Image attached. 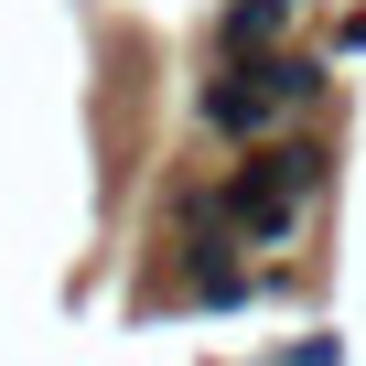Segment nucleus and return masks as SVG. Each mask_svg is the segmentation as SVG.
<instances>
[{
  "label": "nucleus",
  "mask_w": 366,
  "mask_h": 366,
  "mask_svg": "<svg viewBox=\"0 0 366 366\" xmlns=\"http://www.w3.org/2000/svg\"><path fill=\"white\" fill-rule=\"evenodd\" d=\"M205 129H216L227 151H269V129H280V76H269V54L205 76Z\"/></svg>",
  "instance_id": "f257e3e1"
},
{
  "label": "nucleus",
  "mask_w": 366,
  "mask_h": 366,
  "mask_svg": "<svg viewBox=\"0 0 366 366\" xmlns=\"http://www.w3.org/2000/svg\"><path fill=\"white\" fill-rule=\"evenodd\" d=\"M280 33H291V0H227L216 11V65H259V54H280Z\"/></svg>",
  "instance_id": "f03ea898"
},
{
  "label": "nucleus",
  "mask_w": 366,
  "mask_h": 366,
  "mask_svg": "<svg viewBox=\"0 0 366 366\" xmlns=\"http://www.w3.org/2000/svg\"><path fill=\"white\" fill-rule=\"evenodd\" d=\"M269 162H280V183H291V194H302V205H312V194H323V183H334V151H323L312 129H302V140H269Z\"/></svg>",
  "instance_id": "7ed1b4c3"
},
{
  "label": "nucleus",
  "mask_w": 366,
  "mask_h": 366,
  "mask_svg": "<svg viewBox=\"0 0 366 366\" xmlns=\"http://www.w3.org/2000/svg\"><path fill=\"white\" fill-rule=\"evenodd\" d=\"M269 76H280V108H323L334 97V65L323 54H269Z\"/></svg>",
  "instance_id": "20e7f679"
},
{
  "label": "nucleus",
  "mask_w": 366,
  "mask_h": 366,
  "mask_svg": "<svg viewBox=\"0 0 366 366\" xmlns=\"http://www.w3.org/2000/svg\"><path fill=\"white\" fill-rule=\"evenodd\" d=\"M269 366H334V334H312L302 355H269Z\"/></svg>",
  "instance_id": "39448f33"
}]
</instances>
